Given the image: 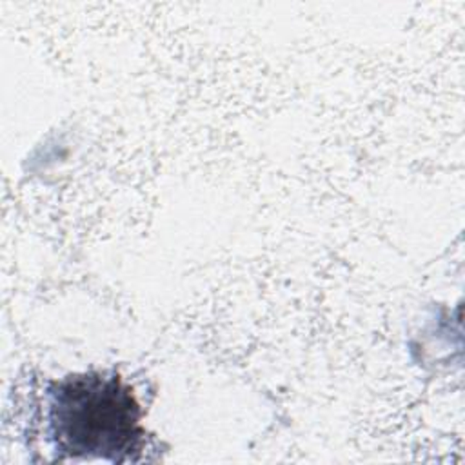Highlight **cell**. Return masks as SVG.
<instances>
[{"label":"cell","instance_id":"cell-1","mask_svg":"<svg viewBox=\"0 0 465 465\" xmlns=\"http://www.w3.org/2000/svg\"><path fill=\"white\" fill-rule=\"evenodd\" d=\"M47 423L54 452L69 460L134 461L143 445L142 409L118 376H67L47 391Z\"/></svg>","mask_w":465,"mask_h":465}]
</instances>
